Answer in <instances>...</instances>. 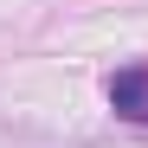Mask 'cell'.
<instances>
[{"label":"cell","instance_id":"6da1fadb","mask_svg":"<svg viewBox=\"0 0 148 148\" xmlns=\"http://www.w3.org/2000/svg\"><path fill=\"white\" fill-rule=\"evenodd\" d=\"M110 103H116L122 116L148 122V71H142V64H135V71H116V77H110Z\"/></svg>","mask_w":148,"mask_h":148}]
</instances>
